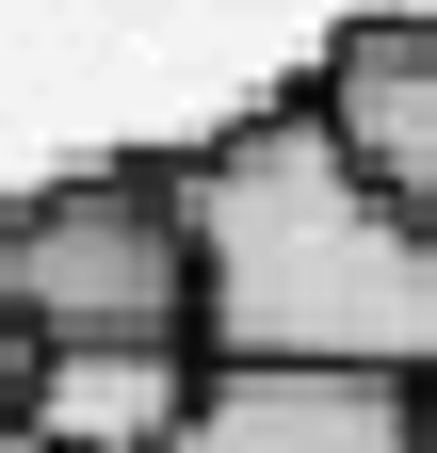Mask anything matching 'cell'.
<instances>
[{
	"instance_id": "obj_1",
	"label": "cell",
	"mask_w": 437,
	"mask_h": 453,
	"mask_svg": "<svg viewBox=\"0 0 437 453\" xmlns=\"http://www.w3.org/2000/svg\"><path fill=\"white\" fill-rule=\"evenodd\" d=\"M195 357H324V372H437V243L324 146L308 81L162 146Z\"/></svg>"
},
{
	"instance_id": "obj_2",
	"label": "cell",
	"mask_w": 437,
	"mask_h": 453,
	"mask_svg": "<svg viewBox=\"0 0 437 453\" xmlns=\"http://www.w3.org/2000/svg\"><path fill=\"white\" fill-rule=\"evenodd\" d=\"M0 324H17V357L195 340L179 211H162V146H130V162H65V179L0 195Z\"/></svg>"
},
{
	"instance_id": "obj_3",
	"label": "cell",
	"mask_w": 437,
	"mask_h": 453,
	"mask_svg": "<svg viewBox=\"0 0 437 453\" xmlns=\"http://www.w3.org/2000/svg\"><path fill=\"white\" fill-rule=\"evenodd\" d=\"M162 453H421V372H324V357H195Z\"/></svg>"
},
{
	"instance_id": "obj_4",
	"label": "cell",
	"mask_w": 437,
	"mask_h": 453,
	"mask_svg": "<svg viewBox=\"0 0 437 453\" xmlns=\"http://www.w3.org/2000/svg\"><path fill=\"white\" fill-rule=\"evenodd\" d=\"M308 113H324V146L437 243V17H341L324 65H308Z\"/></svg>"
},
{
	"instance_id": "obj_5",
	"label": "cell",
	"mask_w": 437,
	"mask_h": 453,
	"mask_svg": "<svg viewBox=\"0 0 437 453\" xmlns=\"http://www.w3.org/2000/svg\"><path fill=\"white\" fill-rule=\"evenodd\" d=\"M195 388V340H97V357H33L17 372V437L49 453H162Z\"/></svg>"
},
{
	"instance_id": "obj_6",
	"label": "cell",
	"mask_w": 437,
	"mask_h": 453,
	"mask_svg": "<svg viewBox=\"0 0 437 453\" xmlns=\"http://www.w3.org/2000/svg\"><path fill=\"white\" fill-rule=\"evenodd\" d=\"M17 372H33V357H17V324H0V421H17Z\"/></svg>"
},
{
	"instance_id": "obj_7",
	"label": "cell",
	"mask_w": 437,
	"mask_h": 453,
	"mask_svg": "<svg viewBox=\"0 0 437 453\" xmlns=\"http://www.w3.org/2000/svg\"><path fill=\"white\" fill-rule=\"evenodd\" d=\"M421 453H437V372H421Z\"/></svg>"
},
{
	"instance_id": "obj_8",
	"label": "cell",
	"mask_w": 437,
	"mask_h": 453,
	"mask_svg": "<svg viewBox=\"0 0 437 453\" xmlns=\"http://www.w3.org/2000/svg\"><path fill=\"white\" fill-rule=\"evenodd\" d=\"M0 453H49V437H17V421H0Z\"/></svg>"
}]
</instances>
